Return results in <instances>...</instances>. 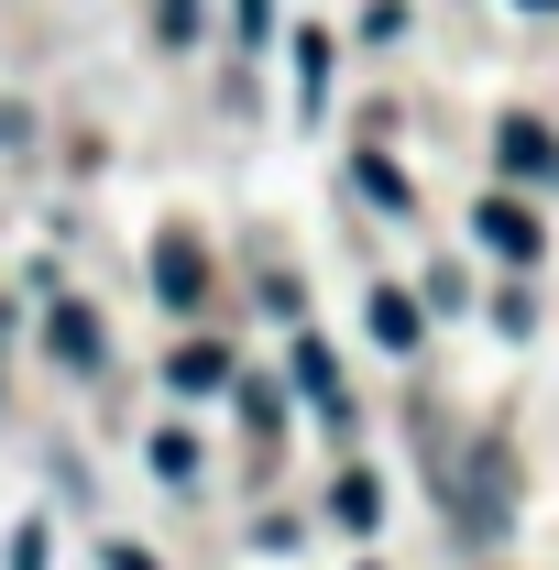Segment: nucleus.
<instances>
[{
    "label": "nucleus",
    "mask_w": 559,
    "mask_h": 570,
    "mask_svg": "<svg viewBox=\"0 0 559 570\" xmlns=\"http://www.w3.org/2000/svg\"><path fill=\"white\" fill-rule=\"evenodd\" d=\"M450 504H461V538H493V527L516 515V450H504L493 428L461 450V472H450Z\"/></svg>",
    "instance_id": "obj_1"
},
{
    "label": "nucleus",
    "mask_w": 559,
    "mask_h": 570,
    "mask_svg": "<svg viewBox=\"0 0 559 570\" xmlns=\"http://www.w3.org/2000/svg\"><path fill=\"white\" fill-rule=\"evenodd\" d=\"M472 230H483V253H504V264H538V253H549V242H538V219L516 209V198H483Z\"/></svg>",
    "instance_id": "obj_2"
},
{
    "label": "nucleus",
    "mask_w": 559,
    "mask_h": 570,
    "mask_svg": "<svg viewBox=\"0 0 559 570\" xmlns=\"http://www.w3.org/2000/svg\"><path fill=\"white\" fill-rule=\"evenodd\" d=\"M493 154H504V176L559 187V142H549V121H504V132H493Z\"/></svg>",
    "instance_id": "obj_3"
},
{
    "label": "nucleus",
    "mask_w": 559,
    "mask_h": 570,
    "mask_svg": "<svg viewBox=\"0 0 559 570\" xmlns=\"http://www.w3.org/2000/svg\"><path fill=\"white\" fill-rule=\"evenodd\" d=\"M296 384L330 406V428H351V395H341V373H330V352H318V341H296Z\"/></svg>",
    "instance_id": "obj_4"
},
{
    "label": "nucleus",
    "mask_w": 559,
    "mask_h": 570,
    "mask_svg": "<svg viewBox=\"0 0 559 570\" xmlns=\"http://www.w3.org/2000/svg\"><path fill=\"white\" fill-rule=\"evenodd\" d=\"M45 341H56V362L88 373V362H99V318H88V307H56V330H45Z\"/></svg>",
    "instance_id": "obj_5"
},
{
    "label": "nucleus",
    "mask_w": 559,
    "mask_h": 570,
    "mask_svg": "<svg viewBox=\"0 0 559 570\" xmlns=\"http://www.w3.org/2000/svg\"><path fill=\"white\" fill-rule=\"evenodd\" d=\"M373 341H384V352H418V296L384 285V296H373Z\"/></svg>",
    "instance_id": "obj_6"
},
{
    "label": "nucleus",
    "mask_w": 559,
    "mask_h": 570,
    "mask_svg": "<svg viewBox=\"0 0 559 570\" xmlns=\"http://www.w3.org/2000/svg\"><path fill=\"white\" fill-rule=\"evenodd\" d=\"M373 504H384V494H373V472H341V494H330V515H341L351 538H362V527H384Z\"/></svg>",
    "instance_id": "obj_7"
},
{
    "label": "nucleus",
    "mask_w": 559,
    "mask_h": 570,
    "mask_svg": "<svg viewBox=\"0 0 559 570\" xmlns=\"http://www.w3.org/2000/svg\"><path fill=\"white\" fill-rule=\"evenodd\" d=\"M198 253H165V264H154V296H165V307H198Z\"/></svg>",
    "instance_id": "obj_8"
},
{
    "label": "nucleus",
    "mask_w": 559,
    "mask_h": 570,
    "mask_svg": "<svg viewBox=\"0 0 559 570\" xmlns=\"http://www.w3.org/2000/svg\"><path fill=\"white\" fill-rule=\"evenodd\" d=\"M219 373H231V362H219L209 341H187V352H176V384H219Z\"/></svg>",
    "instance_id": "obj_9"
},
{
    "label": "nucleus",
    "mask_w": 559,
    "mask_h": 570,
    "mask_svg": "<svg viewBox=\"0 0 559 570\" xmlns=\"http://www.w3.org/2000/svg\"><path fill=\"white\" fill-rule=\"evenodd\" d=\"M154 22H165V45H187L198 33V0H154Z\"/></svg>",
    "instance_id": "obj_10"
},
{
    "label": "nucleus",
    "mask_w": 559,
    "mask_h": 570,
    "mask_svg": "<svg viewBox=\"0 0 559 570\" xmlns=\"http://www.w3.org/2000/svg\"><path fill=\"white\" fill-rule=\"evenodd\" d=\"M11 570H45V527H22V538H11Z\"/></svg>",
    "instance_id": "obj_11"
},
{
    "label": "nucleus",
    "mask_w": 559,
    "mask_h": 570,
    "mask_svg": "<svg viewBox=\"0 0 559 570\" xmlns=\"http://www.w3.org/2000/svg\"><path fill=\"white\" fill-rule=\"evenodd\" d=\"M110 570H154V560H143V549H110Z\"/></svg>",
    "instance_id": "obj_12"
},
{
    "label": "nucleus",
    "mask_w": 559,
    "mask_h": 570,
    "mask_svg": "<svg viewBox=\"0 0 559 570\" xmlns=\"http://www.w3.org/2000/svg\"><path fill=\"white\" fill-rule=\"evenodd\" d=\"M516 11H559V0H516Z\"/></svg>",
    "instance_id": "obj_13"
}]
</instances>
